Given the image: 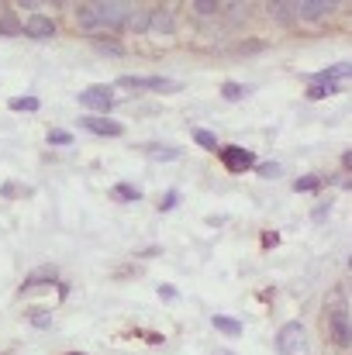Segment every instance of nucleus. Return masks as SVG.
I'll list each match as a JSON object with an SVG mask.
<instances>
[{
  "mask_svg": "<svg viewBox=\"0 0 352 355\" xmlns=\"http://www.w3.org/2000/svg\"><path fill=\"white\" fill-rule=\"evenodd\" d=\"M90 14H94V21H97L101 31H117L128 21L131 3L128 0H94L90 3Z\"/></svg>",
  "mask_w": 352,
  "mask_h": 355,
  "instance_id": "f257e3e1",
  "label": "nucleus"
},
{
  "mask_svg": "<svg viewBox=\"0 0 352 355\" xmlns=\"http://www.w3.org/2000/svg\"><path fill=\"white\" fill-rule=\"evenodd\" d=\"M276 352L280 355H311L308 328H304L301 321H287V324L276 331Z\"/></svg>",
  "mask_w": 352,
  "mask_h": 355,
  "instance_id": "f03ea898",
  "label": "nucleus"
},
{
  "mask_svg": "<svg viewBox=\"0 0 352 355\" xmlns=\"http://www.w3.org/2000/svg\"><path fill=\"white\" fill-rule=\"evenodd\" d=\"M218 155H221V166L228 169V173H249V169H255V155H252V148H242V145H218Z\"/></svg>",
  "mask_w": 352,
  "mask_h": 355,
  "instance_id": "7ed1b4c3",
  "label": "nucleus"
},
{
  "mask_svg": "<svg viewBox=\"0 0 352 355\" xmlns=\"http://www.w3.org/2000/svg\"><path fill=\"white\" fill-rule=\"evenodd\" d=\"M328 338L335 349H352V318L346 307H335L328 314Z\"/></svg>",
  "mask_w": 352,
  "mask_h": 355,
  "instance_id": "20e7f679",
  "label": "nucleus"
},
{
  "mask_svg": "<svg viewBox=\"0 0 352 355\" xmlns=\"http://www.w3.org/2000/svg\"><path fill=\"white\" fill-rule=\"evenodd\" d=\"M117 87H128V90H156V94H176L180 83L176 80H166V76H117Z\"/></svg>",
  "mask_w": 352,
  "mask_h": 355,
  "instance_id": "39448f33",
  "label": "nucleus"
},
{
  "mask_svg": "<svg viewBox=\"0 0 352 355\" xmlns=\"http://www.w3.org/2000/svg\"><path fill=\"white\" fill-rule=\"evenodd\" d=\"M80 104L90 107V111H97V118H108V111L115 107V90L111 87H87L80 94Z\"/></svg>",
  "mask_w": 352,
  "mask_h": 355,
  "instance_id": "423d86ee",
  "label": "nucleus"
},
{
  "mask_svg": "<svg viewBox=\"0 0 352 355\" xmlns=\"http://www.w3.org/2000/svg\"><path fill=\"white\" fill-rule=\"evenodd\" d=\"M21 28H24V35L35 38V42H49V38H56V21H52L49 14H31Z\"/></svg>",
  "mask_w": 352,
  "mask_h": 355,
  "instance_id": "0eeeda50",
  "label": "nucleus"
},
{
  "mask_svg": "<svg viewBox=\"0 0 352 355\" xmlns=\"http://www.w3.org/2000/svg\"><path fill=\"white\" fill-rule=\"evenodd\" d=\"M80 124L90 131V135H101V138H117V135H124V124L115 118H97V114H87V118H80Z\"/></svg>",
  "mask_w": 352,
  "mask_h": 355,
  "instance_id": "6e6552de",
  "label": "nucleus"
},
{
  "mask_svg": "<svg viewBox=\"0 0 352 355\" xmlns=\"http://www.w3.org/2000/svg\"><path fill=\"white\" fill-rule=\"evenodd\" d=\"M332 10H335V0H301L297 3V14L308 17V21H318V17H325Z\"/></svg>",
  "mask_w": 352,
  "mask_h": 355,
  "instance_id": "1a4fd4ad",
  "label": "nucleus"
},
{
  "mask_svg": "<svg viewBox=\"0 0 352 355\" xmlns=\"http://www.w3.org/2000/svg\"><path fill=\"white\" fill-rule=\"evenodd\" d=\"M124 24H128V31H131V35L149 31V24H152V7H145V3H142V7H131V14H128V21H124Z\"/></svg>",
  "mask_w": 352,
  "mask_h": 355,
  "instance_id": "9d476101",
  "label": "nucleus"
},
{
  "mask_svg": "<svg viewBox=\"0 0 352 355\" xmlns=\"http://www.w3.org/2000/svg\"><path fill=\"white\" fill-rule=\"evenodd\" d=\"M173 24H176V21H173V10H169V7H152V24H149V28H152L156 35H169Z\"/></svg>",
  "mask_w": 352,
  "mask_h": 355,
  "instance_id": "9b49d317",
  "label": "nucleus"
},
{
  "mask_svg": "<svg viewBox=\"0 0 352 355\" xmlns=\"http://www.w3.org/2000/svg\"><path fill=\"white\" fill-rule=\"evenodd\" d=\"M211 324H215V331H221V335H228V338H238V335H242V321L225 318V314H215Z\"/></svg>",
  "mask_w": 352,
  "mask_h": 355,
  "instance_id": "f8f14e48",
  "label": "nucleus"
},
{
  "mask_svg": "<svg viewBox=\"0 0 352 355\" xmlns=\"http://www.w3.org/2000/svg\"><path fill=\"white\" fill-rule=\"evenodd\" d=\"M111 197L121 200V204H138L142 200V190L131 187V183H117V187H111Z\"/></svg>",
  "mask_w": 352,
  "mask_h": 355,
  "instance_id": "ddd939ff",
  "label": "nucleus"
},
{
  "mask_svg": "<svg viewBox=\"0 0 352 355\" xmlns=\"http://www.w3.org/2000/svg\"><path fill=\"white\" fill-rule=\"evenodd\" d=\"M76 21H80V28H83V31L101 35V28H97V21H94V14H90V3H80V7H76Z\"/></svg>",
  "mask_w": 352,
  "mask_h": 355,
  "instance_id": "4468645a",
  "label": "nucleus"
},
{
  "mask_svg": "<svg viewBox=\"0 0 352 355\" xmlns=\"http://www.w3.org/2000/svg\"><path fill=\"white\" fill-rule=\"evenodd\" d=\"M342 87L339 83H311L308 87V101H325V97H332V94H339Z\"/></svg>",
  "mask_w": 352,
  "mask_h": 355,
  "instance_id": "2eb2a0df",
  "label": "nucleus"
},
{
  "mask_svg": "<svg viewBox=\"0 0 352 355\" xmlns=\"http://www.w3.org/2000/svg\"><path fill=\"white\" fill-rule=\"evenodd\" d=\"M321 183H325V176H318V173H308V176L294 180V190H297V193H311V190H318Z\"/></svg>",
  "mask_w": 352,
  "mask_h": 355,
  "instance_id": "dca6fc26",
  "label": "nucleus"
},
{
  "mask_svg": "<svg viewBox=\"0 0 352 355\" xmlns=\"http://www.w3.org/2000/svg\"><path fill=\"white\" fill-rule=\"evenodd\" d=\"M7 107H10V111H21V114H35L42 104H38V97H14Z\"/></svg>",
  "mask_w": 352,
  "mask_h": 355,
  "instance_id": "f3484780",
  "label": "nucleus"
},
{
  "mask_svg": "<svg viewBox=\"0 0 352 355\" xmlns=\"http://www.w3.org/2000/svg\"><path fill=\"white\" fill-rule=\"evenodd\" d=\"M221 97H225V101H245V97H249V87L228 80V83H221Z\"/></svg>",
  "mask_w": 352,
  "mask_h": 355,
  "instance_id": "a211bd4d",
  "label": "nucleus"
},
{
  "mask_svg": "<svg viewBox=\"0 0 352 355\" xmlns=\"http://www.w3.org/2000/svg\"><path fill=\"white\" fill-rule=\"evenodd\" d=\"M24 28H21V21L14 17V14H0V35H10V38H17Z\"/></svg>",
  "mask_w": 352,
  "mask_h": 355,
  "instance_id": "6ab92c4d",
  "label": "nucleus"
},
{
  "mask_svg": "<svg viewBox=\"0 0 352 355\" xmlns=\"http://www.w3.org/2000/svg\"><path fill=\"white\" fill-rule=\"evenodd\" d=\"M194 141H197L201 148H218V135L208 131V128H194Z\"/></svg>",
  "mask_w": 352,
  "mask_h": 355,
  "instance_id": "aec40b11",
  "label": "nucleus"
},
{
  "mask_svg": "<svg viewBox=\"0 0 352 355\" xmlns=\"http://www.w3.org/2000/svg\"><path fill=\"white\" fill-rule=\"evenodd\" d=\"M190 7H194V14H201V17H208V14H218V10H221V3H218V0H194Z\"/></svg>",
  "mask_w": 352,
  "mask_h": 355,
  "instance_id": "412c9836",
  "label": "nucleus"
},
{
  "mask_svg": "<svg viewBox=\"0 0 352 355\" xmlns=\"http://www.w3.org/2000/svg\"><path fill=\"white\" fill-rule=\"evenodd\" d=\"M149 155H152L156 162H173V159H180V148H169V145H162V148H149Z\"/></svg>",
  "mask_w": 352,
  "mask_h": 355,
  "instance_id": "4be33fe9",
  "label": "nucleus"
},
{
  "mask_svg": "<svg viewBox=\"0 0 352 355\" xmlns=\"http://www.w3.org/2000/svg\"><path fill=\"white\" fill-rule=\"evenodd\" d=\"M273 10H276L280 21H294L297 17V3H273Z\"/></svg>",
  "mask_w": 352,
  "mask_h": 355,
  "instance_id": "5701e85b",
  "label": "nucleus"
},
{
  "mask_svg": "<svg viewBox=\"0 0 352 355\" xmlns=\"http://www.w3.org/2000/svg\"><path fill=\"white\" fill-rule=\"evenodd\" d=\"M255 173H259L262 180H276V176H280V162H259Z\"/></svg>",
  "mask_w": 352,
  "mask_h": 355,
  "instance_id": "b1692460",
  "label": "nucleus"
},
{
  "mask_svg": "<svg viewBox=\"0 0 352 355\" xmlns=\"http://www.w3.org/2000/svg\"><path fill=\"white\" fill-rule=\"evenodd\" d=\"M176 200H180V190H166L162 193V200H159V211L166 214V211H173L176 207Z\"/></svg>",
  "mask_w": 352,
  "mask_h": 355,
  "instance_id": "393cba45",
  "label": "nucleus"
},
{
  "mask_svg": "<svg viewBox=\"0 0 352 355\" xmlns=\"http://www.w3.org/2000/svg\"><path fill=\"white\" fill-rule=\"evenodd\" d=\"M49 145H73V135L69 131H49Z\"/></svg>",
  "mask_w": 352,
  "mask_h": 355,
  "instance_id": "a878e982",
  "label": "nucleus"
},
{
  "mask_svg": "<svg viewBox=\"0 0 352 355\" xmlns=\"http://www.w3.org/2000/svg\"><path fill=\"white\" fill-rule=\"evenodd\" d=\"M28 321H31L35 328H49V324H52V314H49V311H31Z\"/></svg>",
  "mask_w": 352,
  "mask_h": 355,
  "instance_id": "bb28decb",
  "label": "nucleus"
},
{
  "mask_svg": "<svg viewBox=\"0 0 352 355\" xmlns=\"http://www.w3.org/2000/svg\"><path fill=\"white\" fill-rule=\"evenodd\" d=\"M94 49H97V52H108V55H121V52H124L117 42H101V38L94 42Z\"/></svg>",
  "mask_w": 352,
  "mask_h": 355,
  "instance_id": "cd10ccee",
  "label": "nucleus"
},
{
  "mask_svg": "<svg viewBox=\"0 0 352 355\" xmlns=\"http://www.w3.org/2000/svg\"><path fill=\"white\" fill-rule=\"evenodd\" d=\"M21 193H28V187H17V183H3L0 187V197H21Z\"/></svg>",
  "mask_w": 352,
  "mask_h": 355,
  "instance_id": "c85d7f7f",
  "label": "nucleus"
},
{
  "mask_svg": "<svg viewBox=\"0 0 352 355\" xmlns=\"http://www.w3.org/2000/svg\"><path fill=\"white\" fill-rule=\"evenodd\" d=\"M311 218H315V221H321V218H328V204H321V207H315V211H311Z\"/></svg>",
  "mask_w": 352,
  "mask_h": 355,
  "instance_id": "c756f323",
  "label": "nucleus"
},
{
  "mask_svg": "<svg viewBox=\"0 0 352 355\" xmlns=\"http://www.w3.org/2000/svg\"><path fill=\"white\" fill-rule=\"evenodd\" d=\"M159 297H162V300H176V290H173V286H159Z\"/></svg>",
  "mask_w": 352,
  "mask_h": 355,
  "instance_id": "7c9ffc66",
  "label": "nucleus"
},
{
  "mask_svg": "<svg viewBox=\"0 0 352 355\" xmlns=\"http://www.w3.org/2000/svg\"><path fill=\"white\" fill-rule=\"evenodd\" d=\"M262 245H266V248H273V245H280V235H276V232H269V235H262Z\"/></svg>",
  "mask_w": 352,
  "mask_h": 355,
  "instance_id": "2f4dec72",
  "label": "nucleus"
},
{
  "mask_svg": "<svg viewBox=\"0 0 352 355\" xmlns=\"http://www.w3.org/2000/svg\"><path fill=\"white\" fill-rule=\"evenodd\" d=\"M215 355H235V352H228V349H218V352H215Z\"/></svg>",
  "mask_w": 352,
  "mask_h": 355,
  "instance_id": "473e14b6",
  "label": "nucleus"
},
{
  "mask_svg": "<svg viewBox=\"0 0 352 355\" xmlns=\"http://www.w3.org/2000/svg\"><path fill=\"white\" fill-rule=\"evenodd\" d=\"M69 355H83V352H69Z\"/></svg>",
  "mask_w": 352,
  "mask_h": 355,
  "instance_id": "72a5a7b5",
  "label": "nucleus"
}]
</instances>
